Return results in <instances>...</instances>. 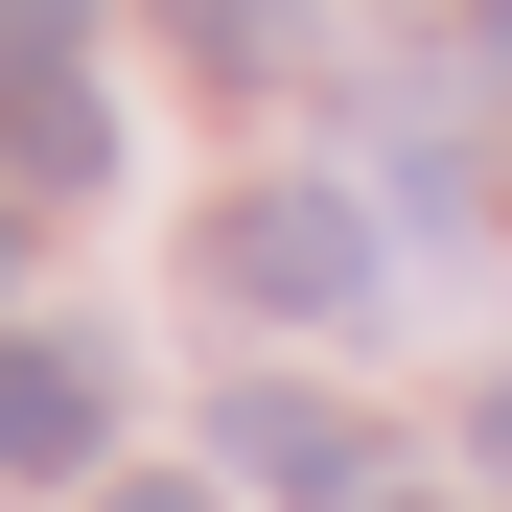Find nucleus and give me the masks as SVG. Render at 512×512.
I'll return each instance as SVG.
<instances>
[{
    "label": "nucleus",
    "mask_w": 512,
    "mask_h": 512,
    "mask_svg": "<svg viewBox=\"0 0 512 512\" xmlns=\"http://www.w3.org/2000/svg\"><path fill=\"white\" fill-rule=\"evenodd\" d=\"M210 256H233V303H303V326H350V303H373V233L326 210V187H233Z\"/></svg>",
    "instance_id": "f257e3e1"
},
{
    "label": "nucleus",
    "mask_w": 512,
    "mask_h": 512,
    "mask_svg": "<svg viewBox=\"0 0 512 512\" xmlns=\"http://www.w3.org/2000/svg\"><path fill=\"white\" fill-rule=\"evenodd\" d=\"M94 443H117V350H70V326H0V466L47 489V466H94Z\"/></svg>",
    "instance_id": "f03ea898"
},
{
    "label": "nucleus",
    "mask_w": 512,
    "mask_h": 512,
    "mask_svg": "<svg viewBox=\"0 0 512 512\" xmlns=\"http://www.w3.org/2000/svg\"><path fill=\"white\" fill-rule=\"evenodd\" d=\"M210 443H233V489H256V512H373V443H350L326 396H233Z\"/></svg>",
    "instance_id": "7ed1b4c3"
},
{
    "label": "nucleus",
    "mask_w": 512,
    "mask_h": 512,
    "mask_svg": "<svg viewBox=\"0 0 512 512\" xmlns=\"http://www.w3.org/2000/svg\"><path fill=\"white\" fill-rule=\"evenodd\" d=\"M0 163H24V187H117V117L70 94V70H0Z\"/></svg>",
    "instance_id": "20e7f679"
},
{
    "label": "nucleus",
    "mask_w": 512,
    "mask_h": 512,
    "mask_svg": "<svg viewBox=\"0 0 512 512\" xmlns=\"http://www.w3.org/2000/svg\"><path fill=\"white\" fill-rule=\"evenodd\" d=\"M163 24H187L210 70H280V47H303V0H163Z\"/></svg>",
    "instance_id": "39448f33"
},
{
    "label": "nucleus",
    "mask_w": 512,
    "mask_h": 512,
    "mask_svg": "<svg viewBox=\"0 0 512 512\" xmlns=\"http://www.w3.org/2000/svg\"><path fill=\"white\" fill-rule=\"evenodd\" d=\"M94 47V0H0V70H70Z\"/></svg>",
    "instance_id": "423d86ee"
},
{
    "label": "nucleus",
    "mask_w": 512,
    "mask_h": 512,
    "mask_svg": "<svg viewBox=\"0 0 512 512\" xmlns=\"http://www.w3.org/2000/svg\"><path fill=\"white\" fill-rule=\"evenodd\" d=\"M443 47H466V70H489V94H512V0H466V24H443Z\"/></svg>",
    "instance_id": "0eeeda50"
},
{
    "label": "nucleus",
    "mask_w": 512,
    "mask_h": 512,
    "mask_svg": "<svg viewBox=\"0 0 512 512\" xmlns=\"http://www.w3.org/2000/svg\"><path fill=\"white\" fill-rule=\"evenodd\" d=\"M94 512H210V489H94Z\"/></svg>",
    "instance_id": "6e6552de"
},
{
    "label": "nucleus",
    "mask_w": 512,
    "mask_h": 512,
    "mask_svg": "<svg viewBox=\"0 0 512 512\" xmlns=\"http://www.w3.org/2000/svg\"><path fill=\"white\" fill-rule=\"evenodd\" d=\"M489 489H512V396H489Z\"/></svg>",
    "instance_id": "1a4fd4ad"
},
{
    "label": "nucleus",
    "mask_w": 512,
    "mask_h": 512,
    "mask_svg": "<svg viewBox=\"0 0 512 512\" xmlns=\"http://www.w3.org/2000/svg\"><path fill=\"white\" fill-rule=\"evenodd\" d=\"M0 256H24V233H0Z\"/></svg>",
    "instance_id": "9d476101"
}]
</instances>
